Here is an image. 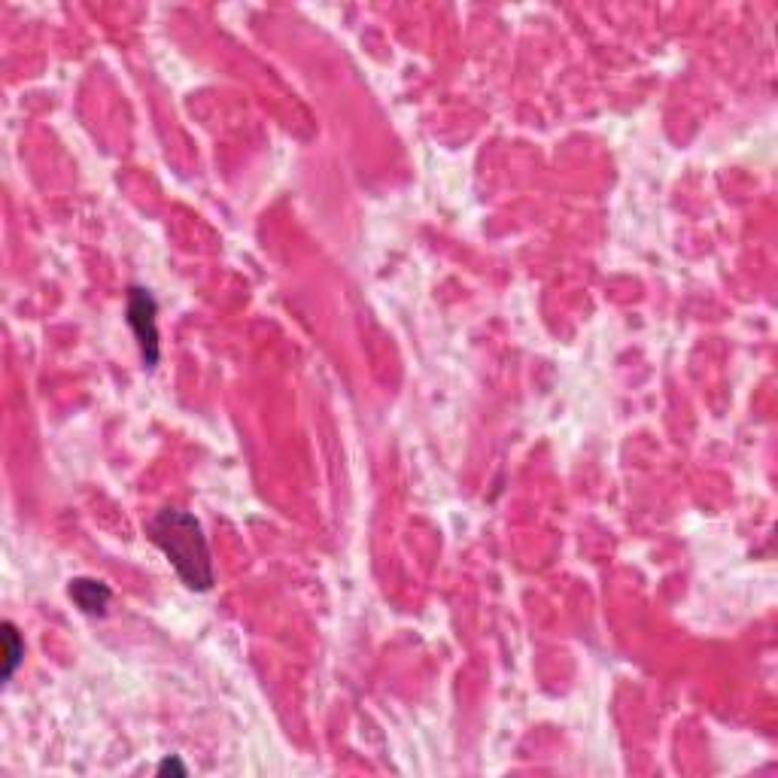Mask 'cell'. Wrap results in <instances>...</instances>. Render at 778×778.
I'll return each mask as SVG.
<instances>
[{
	"mask_svg": "<svg viewBox=\"0 0 778 778\" xmlns=\"http://www.w3.org/2000/svg\"><path fill=\"white\" fill-rule=\"evenodd\" d=\"M146 535L168 557V563L174 566V572L189 590L207 593L213 587L216 575L210 560V544L201 523L189 511H177V508L159 511L146 523Z\"/></svg>",
	"mask_w": 778,
	"mask_h": 778,
	"instance_id": "obj_1",
	"label": "cell"
},
{
	"mask_svg": "<svg viewBox=\"0 0 778 778\" xmlns=\"http://www.w3.org/2000/svg\"><path fill=\"white\" fill-rule=\"evenodd\" d=\"M67 593L76 602V608L86 611V614H107L110 599H113L110 587L104 581H95V578H73Z\"/></svg>",
	"mask_w": 778,
	"mask_h": 778,
	"instance_id": "obj_3",
	"label": "cell"
},
{
	"mask_svg": "<svg viewBox=\"0 0 778 778\" xmlns=\"http://www.w3.org/2000/svg\"><path fill=\"white\" fill-rule=\"evenodd\" d=\"M128 326L134 329V338L140 344L146 368L159 365V326H155V298L134 286L128 292Z\"/></svg>",
	"mask_w": 778,
	"mask_h": 778,
	"instance_id": "obj_2",
	"label": "cell"
},
{
	"mask_svg": "<svg viewBox=\"0 0 778 778\" xmlns=\"http://www.w3.org/2000/svg\"><path fill=\"white\" fill-rule=\"evenodd\" d=\"M0 636H4V681H10L13 675H16V669L22 666V657H25V642H22V636H19V630L10 624L0 627Z\"/></svg>",
	"mask_w": 778,
	"mask_h": 778,
	"instance_id": "obj_4",
	"label": "cell"
},
{
	"mask_svg": "<svg viewBox=\"0 0 778 778\" xmlns=\"http://www.w3.org/2000/svg\"><path fill=\"white\" fill-rule=\"evenodd\" d=\"M159 775H186V766H183L180 757H165L159 763Z\"/></svg>",
	"mask_w": 778,
	"mask_h": 778,
	"instance_id": "obj_5",
	"label": "cell"
}]
</instances>
